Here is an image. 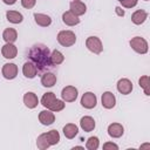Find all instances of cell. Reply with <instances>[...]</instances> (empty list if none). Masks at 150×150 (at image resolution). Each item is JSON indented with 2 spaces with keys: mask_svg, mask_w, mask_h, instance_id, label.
<instances>
[{
  "mask_svg": "<svg viewBox=\"0 0 150 150\" xmlns=\"http://www.w3.org/2000/svg\"><path fill=\"white\" fill-rule=\"evenodd\" d=\"M95 120L91 116H83L80 120V127L82 128L83 131L86 132H90L95 129Z\"/></svg>",
  "mask_w": 150,
  "mask_h": 150,
  "instance_id": "4fadbf2b",
  "label": "cell"
},
{
  "mask_svg": "<svg viewBox=\"0 0 150 150\" xmlns=\"http://www.w3.org/2000/svg\"><path fill=\"white\" fill-rule=\"evenodd\" d=\"M1 54H2V56L5 59H8V60L14 59L16 56V54H18V48L13 43H6L1 48Z\"/></svg>",
  "mask_w": 150,
  "mask_h": 150,
  "instance_id": "8fae6325",
  "label": "cell"
},
{
  "mask_svg": "<svg viewBox=\"0 0 150 150\" xmlns=\"http://www.w3.org/2000/svg\"><path fill=\"white\" fill-rule=\"evenodd\" d=\"M56 83V75L53 73H45L41 77V84L43 87L50 88Z\"/></svg>",
  "mask_w": 150,
  "mask_h": 150,
  "instance_id": "7402d4cb",
  "label": "cell"
},
{
  "mask_svg": "<svg viewBox=\"0 0 150 150\" xmlns=\"http://www.w3.org/2000/svg\"><path fill=\"white\" fill-rule=\"evenodd\" d=\"M63 61H64V56L60 50L55 49L50 53V63H52V66H59Z\"/></svg>",
  "mask_w": 150,
  "mask_h": 150,
  "instance_id": "484cf974",
  "label": "cell"
},
{
  "mask_svg": "<svg viewBox=\"0 0 150 150\" xmlns=\"http://www.w3.org/2000/svg\"><path fill=\"white\" fill-rule=\"evenodd\" d=\"M115 12H116V14H117L118 16H123V15H124V11H123L121 7H116V8H115Z\"/></svg>",
  "mask_w": 150,
  "mask_h": 150,
  "instance_id": "836d02e7",
  "label": "cell"
},
{
  "mask_svg": "<svg viewBox=\"0 0 150 150\" xmlns=\"http://www.w3.org/2000/svg\"><path fill=\"white\" fill-rule=\"evenodd\" d=\"M2 39L6 43H13L18 39V32L14 28H6L2 33Z\"/></svg>",
  "mask_w": 150,
  "mask_h": 150,
  "instance_id": "ffe728a7",
  "label": "cell"
},
{
  "mask_svg": "<svg viewBox=\"0 0 150 150\" xmlns=\"http://www.w3.org/2000/svg\"><path fill=\"white\" fill-rule=\"evenodd\" d=\"M43 135H45V137L47 138V141L49 142L50 145H55V144H57L60 142V134L55 129H53V130H50L48 132H43Z\"/></svg>",
  "mask_w": 150,
  "mask_h": 150,
  "instance_id": "d4e9b609",
  "label": "cell"
},
{
  "mask_svg": "<svg viewBox=\"0 0 150 150\" xmlns=\"http://www.w3.org/2000/svg\"><path fill=\"white\" fill-rule=\"evenodd\" d=\"M69 8H70V12H73L77 16L83 15L86 13V11H87L86 4H83L81 0H74V1H71L70 5H69Z\"/></svg>",
  "mask_w": 150,
  "mask_h": 150,
  "instance_id": "30bf717a",
  "label": "cell"
},
{
  "mask_svg": "<svg viewBox=\"0 0 150 150\" xmlns=\"http://www.w3.org/2000/svg\"><path fill=\"white\" fill-rule=\"evenodd\" d=\"M39 121L41 124L43 125H50L55 122V115L52 110L47 109V110H42L39 114Z\"/></svg>",
  "mask_w": 150,
  "mask_h": 150,
  "instance_id": "ba28073f",
  "label": "cell"
},
{
  "mask_svg": "<svg viewBox=\"0 0 150 150\" xmlns=\"http://www.w3.org/2000/svg\"><path fill=\"white\" fill-rule=\"evenodd\" d=\"M130 47L138 54H146L149 46H148V41L144 38L141 36H135L130 40Z\"/></svg>",
  "mask_w": 150,
  "mask_h": 150,
  "instance_id": "3957f363",
  "label": "cell"
},
{
  "mask_svg": "<svg viewBox=\"0 0 150 150\" xmlns=\"http://www.w3.org/2000/svg\"><path fill=\"white\" fill-rule=\"evenodd\" d=\"M121 2V5L125 8H132L137 5V1L138 0H118Z\"/></svg>",
  "mask_w": 150,
  "mask_h": 150,
  "instance_id": "4dcf8cb0",
  "label": "cell"
},
{
  "mask_svg": "<svg viewBox=\"0 0 150 150\" xmlns=\"http://www.w3.org/2000/svg\"><path fill=\"white\" fill-rule=\"evenodd\" d=\"M75 149H82V150H83L84 148H83V146H74V148H73V150H75Z\"/></svg>",
  "mask_w": 150,
  "mask_h": 150,
  "instance_id": "8d00e7d4",
  "label": "cell"
},
{
  "mask_svg": "<svg viewBox=\"0 0 150 150\" xmlns=\"http://www.w3.org/2000/svg\"><path fill=\"white\" fill-rule=\"evenodd\" d=\"M28 56L30 59V62H33L36 66L38 70H40V71L52 67V63H50V52H49L48 47L42 45V43L34 45L29 49Z\"/></svg>",
  "mask_w": 150,
  "mask_h": 150,
  "instance_id": "6da1fadb",
  "label": "cell"
},
{
  "mask_svg": "<svg viewBox=\"0 0 150 150\" xmlns=\"http://www.w3.org/2000/svg\"><path fill=\"white\" fill-rule=\"evenodd\" d=\"M144 1H149V0H144Z\"/></svg>",
  "mask_w": 150,
  "mask_h": 150,
  "instance_id": "74e56055",
  "label": "cell"
},
{
  "mask_svg": "<svg viewBox=\"0 0 150 150\" xmlns=\"http://www.w3.org/2000/svg\"><path fill=\"white\" fill-rule=\"evenodd\" d=\"M77 89L74 86H67L61 91V97L64 102H74L77 98Z\"/></svg>",
  "mask_w": 150,
  "mask_h": 150,
  "instance_id": "8992f818",
  "label": "cell"
},
{
  "mask_svg": "<svg viewBox=\"0 0 150 150\" xmlns=\"http://www.w3.org/2000/svg\"><path fill=\"white\" fill-rule=\"evenodd\" d=\"M55 100H56V96H55L54 93H46V94H43V96L41 97V104H42L45 108L49 109V108L53 105V103L55 102Z\"/></svg>",
  "mask_w": 150,
  "mask_h": 150,
  "instance_id": "cb8c5ba5",
  "label": "cell"
},
{
  "mask_svg": "<svg viewBox=\"0 0 150 150\" xmlns=\"http://www.w3.org/2000/svg\"><path fill=\"white\" fill-rule=\"evenodd\" d=\"M124 128L121 123H111L108 127V135L112 138H118L123 135Z\"/></svg>",
  "mask_w": 150,
  "mask_h": 150,
  "instance_id": "5bb4252c",
  "label": "cell"
},
{
  "mask_svg": "<svg viewBox=\"0 0 150 150\" xmlns=\"http://www.w3.org/2000/svg\"><path fill=\"white\" fill-rule=\"evenodd\" d=\"M100 146V141H98V137L96 136H91L87 139V143H86V148L88 150H96L97 148Z\"/></svg>",
  "mask_w": 150,
  "mask_h": 150,
  "instance_id": "4316f807",
  "label": "cell"
},
{
  "mask_svg": "<svg viewBox=\"0 0 150 150\" xmlns=\"http://www.w3.org/2000/svg\"><path fill=\"white\" fill-rule=\"evenodd\" d=\"M36 145H38V148H39L40 150H46L47 148H49V146H50L49 142L47 141V138L45 137V135H43V134H41V135L36 138Z\"/></svg>",
  "mask_w": 150,
  "mask_h": 150,
  "instance_id": "f1b7e54d",
  "label": "cell"
},
{
  "mask_svg": "<svg viewBox=\"0 0 150 150\" xmlns=\"http://www.w3.org/2000/svg\"><path fill=\"white\" fill-rule=\"evenodd\" d=\"M86 47L94 54H101L103 50L102 41L97 36H89L86 40Z\"/></svg>",
  "mask_w": 150,
  "mask_h": 150,
  "instance_id": "277c9868",
  "label": "cell"
},
{
  "mask_svg": "<svg viewBox=\"0 0 150 150\" xmlns=\"http://www.w3.org/2000/svg\"><path fill=\"white\" fill-rule=\"evenodd\" d=\"M34 20L41 27H48L52 23V18L49 15L42 14V13H34Z\"/></svg>",
  "mask_w": 150,
  "mask_h": 150,
  "instance_id": "ac0fdd59",
  "label": "cell"
},
{
  "mask_svg": "<svg viewBox=\"0 0 150 150\" xmlns=\"http://www.w3.org/2000/svg\"><path fill=\"white\" fill-rule=\"evenodd\" d=\"M23 103L28 109H34L39 103V98L34 93L28 91L23 95Z\"/></svg>",
  "mask_w": 150,
  "mask_h": 150,
  "instance_id": "e0dca14e",
  "label": "cell"
},
{
  "mask_svg": "<svg viewBox=\"0 0 150 150\" xmlns=\"http://www.w3.org/2000/svg\"><path fill=\"white\" fill-rule=\"evenodd\" d=\"M97 104V97L94 93L91 91H87L82 95L81 97V105L86 109H93L95 108Z\"/></svg>",
  "mask_w": 150,
  "mask_h": 150,
  "instance_id": "5b68a950",
  "label": "cell"
},
{
  "mask_svg": "<svg viewBox=\"0 0 150 150\" xmlns=\"http://www.w3.org/2000/svg\"><path fill=\"white\" fill-rule=\"evenodd\" d=\"M1 71H2V76L6 80H13L18 75V66L15 63H5Z\"/></svg>",
  "mask_w": 150,
  "mask_h": 150,
  "instance_id": "52a82bcc",
  "label": "cell"
},
{
  "mask_svg": "<svg viewBox=\"0 0 150 150\" xmlns=\"http://www.w3.org/2000/svg\"><path fill=\"white\" fill-rule=\"evenodd\" d=\"M6 18L12 23H20L23 20L22 14L20 12H16V11H7L6 12Z\"/></svg>",
  "mask_w": 150,
  "mask_h": 150,
  "instance_id": "603a6c76",
  "label": "cell"
},
{
  "mask_svg": "<svg viewBox=\"0 0 150 150\" xmlns=\"http://www.w3.org/2000/svg\"><path fill=\"white\" fill-rule=\"evenodd\" d=\"M36 4V0H21V5L23 8H27V9H30L35 6Z\"/></svg>",
  "mask_w": 150,
  "mask_h": 150,
  "instance_id": "1f68e13d",
  "label": "cell"
},
{
  "mask_svg": "<svg viewBox=\"0 0 150 150\" xmlns=\"http://www.w3.org/2000/svg\"><path fill=\"white\" fill-rule=\"evenodd\" d=\"M64 109V101L63 100H55V102L53 103V105L49 108V110H52L53 112H57Z\"/></svg>",
  "mask_w": 150,
  "mask_h": 150,
  "instance_id": "f546056e",
  "label": "cell"
},
{
  "mask_svg": "<svg viewBox=\"0 0 150 150\" xmlns=\"http://www.w3.org/2000/svg\"><path fill=\"white\" fill-rule=\"evenodd\" d=\"M117 90L123 94V95H128L132 91V82L129 79H121L117 82Z\"/></svg>",
  "mask_w": 150,
  "mask_h": 150,
  "instance_id": "7c38bea8",
  "label": "cell"
},
{
  "mask_svg": "<svg viewBox=\"0 0 150 150\" xmlns=\"http://www.w3.org/2000/svg\"><path fill=\"white\" fill-rule=\"evenodd\" d=\"M62 21L64 25L67 26H76L80 23V19L77 15H75L73 12L70 11H67L62 14Z\"/></svg>",
  "mask_w": 150,
  "mask_h": 150,
  "instance_id": "9a60e30c",
  "label": "cell"
},
{
  "mask_svg": "<svg viewBox=\"0 0 150 150\" xmlns=\"http://www.w3.org/2000/svg\"><path fill=\"white\" fill-rule=\"evenodd\" d=\"M139 148H141V149H143V148H150V144H149V143H146V144H143V145H141Z\"/></svg>",
  "mask_w": 150,
  "mask_h": 150,
  "instance_id": "d590c367",
  "label": "cell"
},
{
  "mask_svg": "<svg viewBox=\"0 0 150 150\" xmlns=\"http://www.w3.org/2000/svg\"><path fill=\"white\" fill-rule=\"evenodd\" d=\"M6 5H14L16 2V0H2Z\"/></svg>",
  "mask_w": 150,
  "mask_h": 150,
  "instance_id": "e575fe53",
  "label": "cell"
},
{
  "mask_svg": "<svg viewBox=\"0 0 150 150\" xmlns=\"http://www.w3.org/2000/svg\"><path fill=\"white\" fill-rule=\"evenodd\" d=\"M79 132V127L74 123H68L63 127V135L68 138V139H71L74 138Z\"/></svg>",
  "mask_w": 150,
  "mask_h": 150,
  "instance_id": "44dd1931",
  "label": "cell"
},
{
  "mask_svg": "<svg viewBox=\"0 0 150 150\" xmlns=\"http://www.w3.org/2000/svg\"><path fill=\"white\" fill-rule=\"evenodd\" d=\"M138 84H139L141 88L144 89V94L146 96H149L150 95V90H149V76L148 75L141 76V79L138 80Z\"/></svg>",
  "mask_w": 150,
  "mask_h": 150,
  "instance_id": "83f0119b",
  "label": "cell"
},
{
  "mask_svg": "<svg viewBox=\"0 0 150 150\" xmlns=\"http://www.w3.org/2000/svg\"><path fill=\"white\" fill-rule=\"evenodd\" d=\"M57 42L63 47H70L76 42V35L71 30H61L57 34Z\"/></svg>",
  "mask_w": 150,
  "mask_h": 150,
  "instance_id": "7a4b0ae2",
  "label": "cell"
},
{
  "mask_svg": "<svg viewBox=\"0 0 150 150\" xmlns=\"http://www.w3.org/2000/svg\"><path fill=\"white\" fill-rule=\"evenodd\" d=\"M148 18V13L144 9H137L131 15V21L135 25H142Z\"/></svg>",
  "mask_w": 150,
  "mask_h": 150,
  "instance_id": "d6986e66",
  "label": "cell"
},
{
  "mask_svg": "<svg viewBox=\"0 0 150 150\" xmlns=\"http://www.w3.org/2000/svg\"><path fill=\"white\" fill-rule=\"evenodd\" d=\"M103 149L104 150H108V149H115V150H117L118 149V145L115 144V143H112V142H107V143L103 144Z\"/></svg>",
  "mask_w": 150,
  "mask_h": 150,
  "instance_id": "d6a6232c",
  "label": "cell"
},
{
  "mask_svg": "<svg viewBox=\"0 0 150 150\" xmlns=\"http://www.w3.org/2000/svg\"><path fill=\"white\" fill-rule=\"evenodd\" d=\"M101 102H102V105L105 109H111L116 104V97H115V95L111 91H104L102 94Z\"/></svg>",
  "mask_w": 150,
  "mask_h": 150,
  "instance_id": "9c48e42d",
  "label": "cell"
},
{
  "mask_svg": "<svg viewBox=\"0 0 150 150\" xmlns=\"http://www.w3.org/2000/svg\"><path fill=\"white\" fill-rule=\"evenodd\" d=\"M22 74L27 77V79H34L38 74V68L33 62H25L23 67H22Z\"/></svg>",
  "mask_w": 150,
  "mask_h": 150,
  "instance_id": "2e32d148",
  "label": "cell"
}]
</instances>
